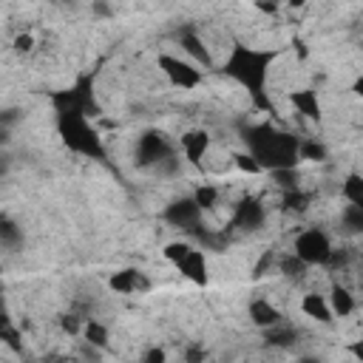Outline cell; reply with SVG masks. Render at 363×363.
Wrapping results in <instances>:
<instances>
[{"instance_id":"1","label":"cell","mask_w":363,"mask_h":363,"mask_svg":"<svg viewBox=\"0 0 363 363\" xmlns=\"http://www.w3.org/2000/svg\"><path fill=\"white\" fill-rule=\"evenodd\" d=\"M278 51H269V48H252L247 43H233L224 65H221V74L235 79L258 108L269 111V99H267V79H269V68L275 62Z\"/></svg>"},{"instance_id":"2","label":"cell","mask_w":363,"mask_h":363,"mask_svg":"<svg viewBox=\"0 0 363 363\" xmlns=\"http://www.w3.org/2000/svg\"><path fill=\"white\" fill-rule=\"evenodd\" d=\"M241 139L247 145V153L261 164V170H292L301 162V139L267 122L247 128Z\"/></svg>"},{"instance_id":"3","label":"cell","mask_w":363,"mask_h":363,"mask_svg":"<svg viewBox=\"0 0 363 363\" xmlns=\"http://www.w3.org/2000/svg\"><path fill=\"white\" fill-rule=\"evenodd\" d=\"M57 133L68 150H74L85 159H96V162L105 159L102 136L85 113H57Z\"/></svg>"},{"instance_id":"4","label":"cell","mask_w":363,"mask_h":363,"mask_svg":"<svg viewBox=\"0 0 363 363\" xmlns=\"http://www.w3.org/2000/svg\"><path fill=\"white\" fill-rule=\"evenodd\" d=\"M51 105H54V113H85V116H99L102 113L91 77H79L71 88L54 91Z\"/></svg>"},{"instance_id":"5","label":"cell","mask_w":363,"mask_h":363,"mask_svg":"<svg viewBox=\"0 0 363 363\" xmlns=\"http://www.w3.org/2000/svg\"><path fill=\"white\" fill-rule=\"evenodd\" d=\"M292 255H298L306 267H323V264L332 261L335 250H332V241H329V235L323 230L309 227V230L298 233L295 247H292Z\"/></svg>"},{"instance_id":"6","label":"cell","mask_w":363,"mask_h":363,"mask_svg":"<svg viewBox=\"0 0 363 363\" xmlns=\"http://www.w3.org/2000/svg\"><path fill=\"white\" fill-rule=\"evenodd\" d=\"M201 207L196 204L193 196H182V199H173L167 207H164V221L170 227H179V230H187V233H196L199 221H201Z\"/></svg>"},{"instance_id":"7","label":"cell","mask_w":363,"mask_h":363,"mask_svg":"<svg viewBox=\"0 0 363 363\" xmlns=\"http://www.w3.org/2000/svg\"><path fill=\"white\" fill-rule=\"evenodd\" d=\"M173 153H170V145H167V139H164V133H159V130H145L142 136H139V142H136V164L139 167H150V164H162L164 159H170Z\"/></svg>"},{"instance_id":"8","label":"cell","mask_w":363,"mask_h":363,"mask_svg":"<svg viewBox=\"0 0 363 363\" xmlns=\"http://www.w3.org/2000/svg\"><path fill=\"white\" fill-rule=\"evenodd\" d=\"M159 68H162V74L170 79V85H176V88H182V91L196 88V85L201 82V71H199L193 62H184V60H179V57H173V54H162V57H159Z\"/></svg>"},{"instance_id":"9","label":"cell","mask_w":363,"mask_h":363,"mask_svg":"<svg viewBox=\"0 0 363 363\" xmlns=\"http://www.w3.org/2000/svg\"><path fill=\"white\" fill-rule=\"evenodd\" d=\"M233 224L241 230H258L264 224V204L258 199H244L235 204V216Z\"/></svg>"},{"instance_id":"10","label":"cell","mask_w":363,"mask_h":363,"mask_svg":"<svg viewBox=\"0 0 363 363\" xmlns=\"http://www.w3.org/2000/svg\"><path fill=\"white\" fill-rule=\"evenodd\" d=\"M176 269H179L187 281H193L196 286H204V284H207V278H210V275H207V258H204V252H201V250H196V247L187 252V258H184Z\"/></svg>"},{"instance_id":"11","label":"cell","mask_w":363,"mask_h":363,"mask_svg":"<svg viewBox=\"0 0 363 363\" xmlns=\"http://www.w3.org/2000/svg\"><path fill=\"white\" fill-rule=\"evenodd\" d=\"M289 102H292V108H295L303 119L320 122V102H318V94H315L312 88H298V91H292V94H289Z\"/></svg>"},{"instance_id":"12","label":"cell","mask_w":363,"mask_h":363,"mask_svg":"<svg viewBox=\"0 0 363 363\" xmlns=\"http://www.w3.org/2000/svg\"><path fill=\"white\" fill-rule=\"evenodd\" d=\"M207 147H210V133L207 130H187L182 136V153L190 164H201Z\"/></svg>"},{"instance_id":"13","label":"cell","mask_w":363,"mask_h":363,"mask_svg":"<svg viewBox=\"0 0 363 363\" xmlns=\"http://www.w3.org/2000/svg\"><path fill=\"white\" fill-rule=\"evenodd\" d=\"M301 309H303L306 318H312V320H318V323H332V318H335V315H332V306H329V298H326V295H318V292L303 295Z\"/></svg>"},{"instance_id":"14","label":"cell","mask_w":363,"mask_h":363,"mask_svg":"<svg viewBox=\"0 0 363 363\" xmlns=\"http://www.w3.org/2000/svg\"><path fill=\"white\" fill-rule=\"evenodd\" d=\"M250 320H252L258 329H272V326L281 323V312H278L269 301L255 298V301L250 303Z\"/></svg>"},{"instance_id":"15","label":"cell","mask_w":363,"mask_h":363,"mask_svg":"<svg viewBox=\"0 0 363 363\" xmlns=\"http://www.w3.org/2000/svg\"><path fill=\"white\" fill-rule=\"evenodd\" d=\"M111 289L119 295H130L136 289H147V278H142V272L136 269H119L111 275Z\"/></svg>"},{"instance_id":"16","label":"cell","mask_w":363,"mask_h":363,"mask_svg":"<svg viewBox=\"0 0 363 363\" xmlns=\"http://www.w3.org/2000/svg\"><path fill=\"white\" fill-rule=\"evenodd\" d=\"M182 48L199 62V65H204V68H213V57H210V51H207V45H204V40L196 34V31H182Z\"/></svg>"},{"instance_id":"17","label":"cell","mask_w":363,"mask_h":363,"mask_svg":"<svg viewBox=\"0 0 363 363\" xmlns=\"http://www.w3.org/2000/svg\"><path fill=\"white\" fill-rule=\"evenodd\" d=\"M326 298H329L332 315H337V318H349V315L354 312V295H352L346 286H332V292H329Z\"/></svg>"},{"instance_id":"18","label":"cell","mask_w":363,"mask_h":363,"mask_svg":"<svg viewBox=\"0 0 363 363\" xmlns=\"http://www.w3.org/2000/svg\"><path fill=\"white\" fill-rule=\"evenodd\" d=\"M340 193H343V199L349 201V207L363 210V173H349V176L343 179Z\"/></svg>"},{"instance_id":"19","label":"cell","mask_w":363,"mask_h":363,"mask_svg":"<svg viewBox=\"0 0 363 363\" xmlns=\"http://www.w3.org/2000/svg\"><path fill=\"white\" fill-rule=\"evenodd\" d=\"M85 343L88 346H94V349H108V326L105 323H99V320H88L85 323Z\"/></svg>"},{"instance_id":"20","label":"cell","mask_w":363,"mask_h":363,"mask_svg":"<svg viewBox=\"0 0 363 363\" xmlns=\"http://www.w3.org/2000/svg\"><path fill=\"white\" fill-rule=\"evenodd\" d=\"M193 199H196V204H199L201 210H210V207H216V201H218V187H216V184H199V187L193 190Z\"/></svg>"},{"instance_id":"21","label":"cell","mask_w":363,"mask_h":363,"mask_svg":"<svg viewBox=\"0 0 363 363\" xmlns=\"http://www.w3.org/2000/svg\"><path fill=\"white\" fill-rule=\"evenodd\" d=\"M0 241H3V247H14V244L23 241V233L17 230V224L9 216L0 218Z\"/></svg>"},{"instance_id":"22","label":"cell","mask_w":363,"mask_h":363,"mask_svg":"<svg viewBox=\"0 0 363 363\" xmlns=\"http://www.w3.org/2000/svg\"><path fill=\"white\" fill-rule=\"evenodd\" d=\"M193 247L190 244H184V241H170L167 247H164V258L173 264V267H179L184 258H187V252H190Z\"/></svg>"},{"instance_id":"23","label":"cell","mask_w":363,"mask_h":363,"mask_svg":"<svg viewBox=\"0 0 363 363\" xmlns=\"http://www.w3.org/2000/svg\"><path fill=\"white\" fill-rule=\"evenodd\" d=\"M269 176H272V179H275V184H278V187H284L286 193L298 190V170H295V167H292V170H272Z\"/></svg>"},{"instance_id":"24","label":"cell","mask_w":363,"mask_h":363,"mask_svg":"<svg viewBox=\"0 0 363 363\" xmlns=\"http://www.w3.org/2000/svg\"><path fill=\"white\" fill-rule=\"evenodd\" d=\"M301 159H306V162H320V159H326V147L318 145V142H301Z\"/></svg>"},{"instance_id":"25","label":"cell","mask_w":363,"mask_h":363,"mask_svg":"<svg viewBox=\"0 0 363 363\" xmlns=\"http://www.w3.org/2000/svg\"><path fill=\"white\" fill-rule=\"evenodd\" d=\"M0 337L6 340V346H9V349H14V352H23V343H20V332H17V329H14L9 320L3 323V329H0Z\"/></svg>"},{"instance_id":"26","label":"cell","mask_w":363,"mask_h":363,"mask_svg":"<svg viewBox=\"0 0 363 363\" xmlns=\"http://www.w3.org/2000/svg\"><path fill=\"white\" fill-rule=\"evenodd\" d=\"M343 224H346L352 233H363V210H357V207H346V213H343Z\"/></svg>"},{"instance_id":"27","label":"cell","mask_w":363,"mask_h":363,"mask_svg":"<svg viewBox=\"0 0 363 363\" xmlns=\"http://www.w3.org/2000/svg\"><path fill=\"white\" fill-rule=\"evenodd\" d=\"M233 159H235V167H238V170L252 173V176H255V173H261V164H258V162H255V159H252L247 150H244V153H235Z\"/></svg>"},{"instance_id":"28","label":"cell","mask_w":363,"mask_h":363,"mask_svg":"<svg viewBox=\"0 0 363 363\" xmlns=\"http://www.w3.org/2000/svg\"><path fill=\"white\" fill-rule=\"evenodd\" d=\"M281 269H284L286 275H301V272L306 269V264H303L298 255H289V258H284V261H281Z\"/></svg>"},{"instance_id":"29","label":"cell","mask_w":363,"mask_h":363,"mask_svg":"<svg viewBox=\"0 0 363 363\" xmlns=\"http://www.w3.org/2000/svg\"><path fill=\"white\" fill-rule=\"evenodd\" d=\"M292 340H295L292 332H284V329H278V326L269 329V343H275V346H286V343H292Z\"/></svg>"},{"instance_id":"30","label":"cell","mask_w":363,"mask_h":363,"mask_svg":"<svg viewBox=\"0 0 363 363\" xmlns=\"http://www.w3.org/2000/svg\"><path fill=\"white\" fill-rule=\"evenodd\" d=\"M142 363H167V354H164V349H159V346H150V349L145 352Z\"/></svg>"},{"instance_id":"31","label":"cell","mask_w":363,"mask_h":363,"mask_svg":"<svg viewBox=\"0 0 363 363\" xmlns=\"http://www.w3.org/2000/svg\"><path fill=\"white\" fill-rule=\"evenodd\" d=\"M346 352H349L357 363H363V337H360V340H352V343L346 346Z\"/></svg>"},{"instance_id":"32","label":"cell","mask_w":363,"mask_h":363,"mask_svg":"<svg viewBox=\"0 0 363 363\" xmlns=\"http://www.w3.org/2000/svg\"><path fill=\"white\" fill-rule=\"evenodd\" d=\"M31 45H34L31 34H20V37L14 40V48H17V51H31Z\"/></svg>"},{"instance_id":"33","label":"cell","mask_w":363,"mask_h":363,"mask_svg":"<svg viewBox=\"0 0 363 363\" xmlns=\"http://www.w3.org/2000/svg\"><path fill=\"white\" fill-rule=\"evenodd\" d=\"M201 360H204V352L199 346H190L187 349V363H201Z\"/></svg>"},{"instance_id":"34","label":"cell","mask_w":363,"mask_h":363,"mask_svg":"<svg viewBox=\"0 0 363 363\" xmlns=\"http://www.w3.org/2000/svg\"><path fill=\"white\" fill-rule=\"evenodd\" d=\"M62 329H65V332H77V318L65 315V318H62Z\"/></svg>"},{"instance_id":"35","label":"cell","mask_w":363,"mask_h":363,"mask_svg":"<svg viewBox=\"0 0 363 363\" xmlns=\"http://www.w3.org/2000/svg\"><path fill=\"white\" fill-rule=\"evenodd\" d=\"M261 11H267V14H275L278 11V3H255Z\"/></svg>"},{"instance_id":"36","label":"cell","mask_w":363,"mask_h":363,"mask_svg":"<svg viewBox=\"0 0 363 363\" xmlns=\"http://www.w3.org/2000/svg\"><path fill=\"white\" fill-rule=\"evenodd\" d=\"M352 91H354V94H357V96L363 99V74H360V77L354 79V85H352Z\"/></svg>"},{"instance_id":"37","label":"cell","mask_w":363,"mask_h":363,"mask_svg":"<svg viewBox=\"0 0 363 363\" xmlns=\"http://www.w3.org/2000/svg\"><path fill=\"white\" fill-rule=\"evenodd\" d=\"M298 363H320V360L312 357V354H303V357H298Z\"/></svg>"}]
</instances>
